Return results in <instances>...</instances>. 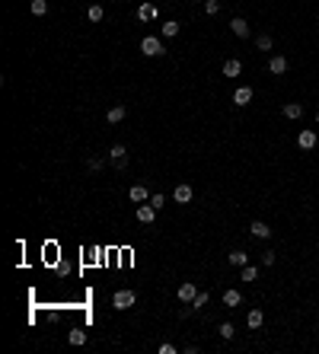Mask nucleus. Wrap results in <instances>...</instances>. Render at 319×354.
I'll list each match as a JSON object with an SVG mask.
<instances>
[{
    "instance_id": "7",
    "label": "nucleus",
    "mask_w": 319,
    "mask_h": 354,
    "mask_svg": "<svg viewBox=\"0 0 319 354\" xmlns=\"http://www.w3.org/2000/svg\"><path fill=\"white\" fill-rule=\"evenodd\" d=\"M249 233H252L255 240H268V236H271V227H268L265 220H252V223H249Z\"/></svg>"
},
{
    "instance_id": "32",
    "label": "nucleus",
    "mask_w": 319,
    "mask_h": 354,
    "mask_svg": "<svg viewBox=\"0 0 319 354\" xmlns=\"http://www.w3.org/2000/svg\"><path fill=\"white\" fill-rule=\"evenodd\" d=\"M160 354H176V348H173L169 342H163V345H160Z\"/></svg>"
},
{
    "instance_id": "29",
    "label": "nucleus",
    "mask_w": 319,
    "mask_h": 354,
    "mask_svg": "<svg viewBox=\"0 0 319 354\" xmlns=\"http://www.w3.org/2000/svg\"><path fill=\"white\" fill-rule=\"evenodd\" d=\"M150 204H153L157 211H160V208H166V195H160V192H157V195H150Z\"/></svg>"
},
{
    "instance_id": "5",
    "label": "nucleus",
    "mask_w": 319,
    "mask_h": 354,
    "mask_svg": "<svg viewBox=\"0 0 319 354\" xmlns=\"http://www.w3.org/2000/svg\"><path fill=\"white\" fill-rule=\"evenodd\" d=\"M192 185H188V182H179V185H176L173 188V201L176 204H188V201H192Z\"/></svg>"
},
{
    "instance_id": "3",
    "label": "nucleus",
    "mask_w": 319,
    "mask_h": 354,
    "mask_svg": "<svg viewBox=\"0 0 319 354\" xmlns=\"http://www.w3.org/2000/svg\"><path fill=\"white\" fill-rule=\"evenodd\" d=\"M108 163H112L115 169H125V166H128V150H125L121 144H115L112 150H108Z\"/></svg>"
},
{
    "instance_id": "31",
    "label": "nucleus",
    "mask_w": 319,
    "mask_h": 354,
    "mask_svg": "<svg viewBox=\"0 0 319 354\" xmlns=\"http://www.w3.org/2000/svg\"><path fill=\"white\" fill-rule=\"evenodd\" d=\"M262 265H265V268L275 265V252H271V249H268V252H262Z\"/></svg>"
},
{
    "instance_id": "22",
    "label": "nucleus",
    "mask_w": 319,
    "mask_h": 354,
    "mask_svg": "<svg viewBox=\"0 0 319 354\" xmlns=\"http://www.w3.org/2000/svg\"><path fill=\"white\" fill-rule=\"evenodd\" d=\"M163 38H176L179 35V23H176V19H169V23H163Z\"/></svg>"
},
{
    "instance_id": "12",
    "label": "nucleus",
    "mask_w": 319,
    "mask_h": 354,
    "mask_svg": "<svg viewBox=\"0 0 319 354\" xmlns=\"http://www.w3.org/2000/svg\"><path fill=\"white\" fill-rule=\"evenodd\" d=\"M240 73H243V64H240L236 58H227V61H223V77H240Z\"/></svg>"
},
{
    "instance_id": "14",
    "label": "nucleus",
    "mask_w": 319,
    "mask_h": 354,
    "mask_svg": "<svg viewBox=\"0 0 319 354\" xmlns=\"http://www.w3.org/2000/svg\"><path fill=\"white\" fill-rule=\"evenodd\" d=\"M284 118H290V121L303 118V106L300 102H287V106H284Z\"/></svg>"
},
{
    "instance_id": "25",
    "label": "nucleus",
    "mask_w": 319,
    "mask_h": 354,
    "mask_svg": "<svg viewBox=\"0 0 319 354\" xmlns=\"http://www.w3.org/2000/svg\"><path fill=\"white\" fill-rule=\"evenodd\" d=\"M67 338H71V345H86V332H80V329H71Z\"/></svg>"
},
{
    "instance_id": "16",
    "label": "nucleus",
    "mask_w": 319,
    "mask_h": 354,
    "mask_svg": "<svg viewBox=\"0 0 319 354\" xmlns=\"http://www.w3.org/2000/svg\"><path fill=\"white\" fill-rule=\"evenodd\" d=\"M262 322H265V313H262V310H249L246 313V325H249V329H259Z\"/></svg>"
},
{
    "instance_id": "28",
    "label": "nucleus",
    "mask_w": 319,
    "mask_h": 354,
    "mask_svg": "<svg viewBox=\"0 0 319 354\" xmlns=\"http://www.w3.org/2000/svg\"><path fill=\"white\" fill-rule=\"evenodd\" d=\"M217 10H220V0H205V13L208 16H214Z\"/></svg>"
},
{
    "instance_id": "4",
    "label": "nucleus",
    "mask_w": 319,
    "mask_h": 354,
    "mask_svg": "<svg viewBox=\"0 0 319 354\" xmlns=\"http://www.w3.org/2000/svg\"><path fill=\"white\" fill-rule=\"evenodd\" d=\"M316 131H313V128H303V131L300 134H297V147H300V150H313V147H316Z\"/></svg>"
},
{
    "instance_id": "15",
    "label": "nucleus",
    "mask_w": 319,
    "mask_h": 354,
    "mask_svg": "<svg viewBox=\"0 0 319 354\" xmlns=\"http://www.w3.org/2000/svg\"><path fill=\"white\" fill-rule=\"evenodd\" d=\"M125 115H128V108H125V106H112L106 118H108V125H118V121H125Z\"/></svg>"
},
{
    "instance_id": "17",
    "label": "nucleus",
    "mask_w": 319,
    "mask_h": 354,
    "mask_svg": "<svg viewBox=\"0 0 319 354\" xmlns=\"http://www.w3.org/2000/svg\"><path fill=\"white\" fill-rule=\"evenodd\" d=\"M240 303H243V294H240V290H233V287L223 290V306H240Z\"/></svg>"
},
{
    "instance_id": "10",
    "label": "nucleus",
    "mask_w": 319,
    "mask_h": 354,
    "mask_svg": "<svg viewBox=\"0 0 319 354\" xmlns=\"http://www.w3.org/2000/svg\"><path fill=\"white\" fill-rule=\"evenodd\" d=\"M160 16V13H157V6H153V3H141L138 6V19H141V23H150V19H157Z\"/></svg>"
},
{
    "instance_id": "1",
    "label": "nucleus",
    "mask_w": 319,
    "mask_h": 354,
    "mask_svg": "<svg viewBox=\"0 0 319 354\" xmlns=\"http://www.w3.org/2000/svg\"><path fill=\"white\" fill-rule=\"evenodd\" d=\"M141 51H144L147 58H157V54H163V42L157 35H144L141 38Z\"/></svg>"
},
{
    "instance_id": "21",
    "label": "nucleus",
    "mask_w": 319,
    "mask_h": 354,
    "mask_svg": "<svg viewBox=\"0 0 319 354\" xmlns=\"http://www.w3.org/2000/svg\"><path fill=\"white\" fill-rule=\"evenodd\" d=\"M86 16H90V23H103V19H106V10H103L99 3H93L90 10H86Z\"/></svg>"
},
{
    "instance_id": "13",
    "label": "nucleus",
    "mask_w": 319,
    "mask_h": 354,
    "mask_svg": "<svg viewBox=\"0 0 319 354\" xmlns=\"http://www.w3.org/2000/svg\"><path fill=\"white\" fill-rule=\"evenodd\" d=\"M252 102V90L249 86H240V90L233 93V106H249Z\"/></svg>"
},
{
    "instance_id": "33",
    "label": "nucleus",
    "mask_w": 319,
    "mask_h": 354,
    "mask_svg": "<svg viewBox=\"0 0 319 354\" xmlns=\"http://www.w3.org/2000/svg\"><path fill=\"white\" fill-rule=\"evenodd\" d=\"M316 125H319V112H316Z\"/></svg>"
},
{
    "instance_id": "8",
    "label": "nucleus",
    "mask_w": 319,
    "mask_h": 354,
    "mask_svg": "<svg viewBox=\"0 0 319 354\" xmlns=\"http://www.w3.org/2000/svg\"><path fill=\"white\" fill-rule=\"evenodd\" d=\"M268 71L275 73V77H281V73L287 71V58H284V54H271V61H268Z\"/></svg>"
},
{
    "instance_id": "23",
    "label": "nucleus",
    "mask_w": 319,
    "mask_h": 354,
    "mask_svg": "<svg viewBox=\"0 0 319 354\" xmlns=\"http://www.w3.org/2000/svg\"><path fill=\"white\" fill-rule=\"evenodd\" d=\"M29 10H32V16H45L48 13V0H32Z\"/></svg>"
},
{
    "instance_id": "30",
    "label": "nucleus",
    "mask_w": 319,
    "mask_h": 354,
    "mask_svg": "<svg viewBox=\"0 0 319 354\" xmlns=\"http://www.w3.org/2000/svg\"><path fill=\"white\" fill-rule=\"evenodd\" d=\"M86 166H90L93 173H99V169L106 166V160H99V156H93V160H86Z\"/></svg>"
},
{
    "instance_id": "24",
    "label": "nucleus",
    "mask_w": 319,
    "mask_h": 354,
    "mask_svg": "<svg viewBox=\"0 0 319 354\" xmlns=\"http://www.w3.org/2000/svg\"><path fill=\"white\" fill-rule=\"evenodd\" d=\"M271 45H275V42H271V35H268V32L255 35V48H259V51H271Z\"/></svg>"
},
{
    "instance_id": "18",
    "label": "nucleus",
    "mask_w": 319,
    "mask_h": 354,
    "mask_svg": "<svg viewBox=\"0 0 319 354\" xmlns=\"http://www.w3.org/2000/svg\"><path fill=\"white\" fill-rule=\"evenodd\" d=\"M227 258H230V265H236V268H243V265H249V255L243 252V249H233V252H230Z\"/></svg>"
},
{
    "instance_id": "6",
    "label": "nucleus",
    "mask_w": 319,
    "mask_h": 354,
    "mask_svg": "<svg viewBox=\"0 0 319 354\" xmlns=\"http://www.w3.org/2000/svg\"><path fill=\"white\" fill-rule=\"evenodd\" d=\"M230 32H233L236 38H249V23L243 16H233L230 19Z\"/></svg>"
},
{
    "instance_id": "2",
    "label": "nucleus",
    "mask_w": 319,
    "mask_h": 354,
    "mask_svg": "<svg viewBox=\"0 0 319 354\" xmlns=\"http://www.w3.org/2000/svg\"><path fill=\"white\" fill-rule=\"evenodd\" d=\"M134 300H138V294H134V290H118V294L112 297V306H115V310H131Z\"/></svg>"
},
{
    "instance_id": "26",
    "label": "nucleus",
    "mask_w": 319,
    "mask_h": 354,
    "mask_svg": "<svg viewBox=\"0 0 319 354\" xmlns=\"http://www.w3.org/2000/svg\"><path fill=\"white\" fill-rule=\"evenodd\" d=\"M208 300H211V294H208V290H198V297L192 300V310H201V306H205Z\"/></svg>"
},
{
    "instance_id": "27",
    "label": "nucleus",
    "mask_w": 319,
    "mask_h": 354,
    "mask_svg": "<svg viewBox=\"0 0 319 354\" xmlns=\"http://www.w3.org/2000/svg\"><path fill=\"white\" fill-rule=\"evenodd\" d=\"M217 332H220V338H223V342H230V338L236 335V329H233L230 322H220V329H217Z\"/></svg>"
},
{
    "instance_id": "19",
    "label": "nucleus",
    "mask_w": 319,
    "mask_h": 354,
    "mask_svg": "<svg viewBox=\"0 0 319 354\" xmlns=\"http://www.w3.org/2000/svg\"><path fill=\"white\" fill-rule=\"evenodd\" d=\"M128 198H131V201H138V204H144V201H147V188H144V185H131Z\"/></svg>"
},
{
    "instance_id": "9",
    "label": "nucleus",
    "mask_w": 319,
    "mask_h": 354,
    "mask_svg": "<svg viewBox=\"0 0 319 354\" xmlns=\"http://www.w3.org/2000/svg\"><path fill=\"white\" fill-rule=\"evenodd\" d=\"M195 297H198V287H195L192 281H185V284H179V300L182 303H192Z\"/></svg>"
},
{
    "instance_id": "11",
    "label": "nucleus",
    "mask_w": 319,
    "mask_h": 354,
    "mask_svg": "<svg viewBox=\"0 0 319 354\" xmlns=\"http://www.w3.org/2000/svg\"><path fill=\"white\" fill-rule=\"evenodd\" d=\"M138 220L141 223H153L157 220V208H153V204H141L138 208Z\"/></svg>"
},
{
    "instance_id": "20",
    "label": "nucleus",
    "mask_w": 319,
    "mask_h": 354,
    "mask_svg": "<svg viewBox=\"0 0 319 354\" xmlns=\"http://www.w3.org/2000/svg\"><path fill=\"white\" fill-rule=\"evenodd\" d=\"M255 278H259V268H255V265H243L240 268V281H255Z\"/></svg>"
}]
</instances>
